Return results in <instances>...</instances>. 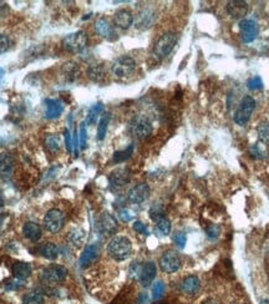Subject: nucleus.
Instances as JSON below:
<instances>
[{
    "label": "nucleus",
    "mask_w": 269,
    "mask_h": 304,
    "mask_svg": "<svg viewBox=\"0 0 269 304\" xmlns=\"http://www.w3.org/2000/svg\"><path fill=\"white\" fill-rule=\"evenodd\" d=\"M114 22L117 28L122 29V30H127L133 22L132 13L127 9H120L115 13Z\"/></svg>",
    "instance_id": "obj_18"
},
{
    "label": "nucleus",
    "mask_w": 269,
    "mask_h": 304,
    "mask_svg": "<svg viewBox=\"0 0 269 304\" xmlns=\"http://www.w3.org/2000/svg\"><path fill=\"white\" fill-rule=\"evenodd\" d=\"M4 206V197H3V193L0 192V207Z\"/></svg>",
    "instance_id": "obj_48"
},
{
    "label": "nucleus",
    "mask_w": 269,
    "mask_h": 304,
    "mask_svg": "<svg viewBox=\"0 0 269 304\" xmlns=\"http://www.w3.org/2000/svg\"><path fill=\"white\" fill-rule=\"evenodd\" d=\"M200 279L197 278L196 276H188L186 278L183 279L182 282V290L186 294H189V296H193L200 290Z\"/></svg>",
    "instance_id": "obj_24"
},
{
    "label": "nucleus",
    "mask_w": 269,
    "mask_h": 304,
    "mask_svg": "<svg viewBox=\"0 0 269 304\" xmlns=\"http://www.w3.org/2000/svg\"><path fill=\"white\" fill-rule=\"evenodd\" d=\"M156 277V264L153 262H147L142 264L141 273H140L139 281L144 287H148L152 283Z\"/></svg>",
    "instance_id": "obj_19"
},
{
    "label": "nucleus",
    "mask_w": 269,
    "mask_h": 304,
    "mask_svg": "<svg viewBox=\"0 0 269 304\" xmlns=\"http://www.w3.org/2000/svg\"><path fill=\"white\" fill-rule=\"evenodd\" d=\"M207 235L209 238H217L219 235V228L217 226H211L207 229Z\"/></svg>",
    "instance_id": "obj_46"
},
{
    "label": "nucleus",
    "mask_w": 269,
    "mask_h": 304,
    "mask_svg": "<svg viewBox=\"0 0 269 304\" xmlns=\"http://www.w3.org/2000/svg\"><path fill=\"white\" fill-rule=\"evenodd\" d=\"M65 142H66L67 151H69L70 154H72V140H71V135H70L69 130L65 131Z\"/></svg>",
    "instance_id": "obj_45"
},
{
    "label": "nucleus",
    "mask_w": 269,
    "mask_h": 304,
    "mask_svg": "<svg viewBox=\"0 0 269 304\" xmlns=\"http://www.w3.org/2000/svg\"><path fill=\"white\" fill-rule=\"evenodd\" d=\"M87 75L94 82H103L106 79V70L103 64H94L87 70Z\"/></svg>",
    "instance_id": "obj_26"
},
{
    "label": "nucleus",
    "mask_w": 269,
    "mask_h": 304,
    "mask_svg": "<svg viewBox=\"0 0 269 304\" xmlns=\"http://www.w3.org/2000/svg\"><path fill=\"white\" fill-rule=\"evenodd\" d=\"M227 13L233 19H242L247 15L248 4L243 0H232L227 3Z\"/></svg>",
    "instance_id": "obj_15"
},
{
    "label": "nucleus",
    "mask_w": 269,
    "mask_h": 304,
    "mask_svg": "<svg viewBox=\"0 0 269 304\" xmlns=\"http://www.w3.org/2000/svg\"><path fill=\"white\" fill-rule=\"evenodd\" d=\"M177 40L178 37L176 33H172V31L165 33L156 41L155 46H153V55L158 60H162L165 58H167L171 54V51L175 49L176 44H177Z\"/></svg>",
    "instance_id": "obj_2"
},
{
    "label": "nucleus",
    "mask_w": 269,
    "mask_h": 304,
    "mask_svg": "<svg viewBox=\"0 0 269 304\" xmlns=\"http://www.w3.org/2000/svg\"><path fill=\"white\" fill-rule=\"evenodd\" d=\"M67 276V269L62 265H50L42 271L41 278L45 283H60Z\"/></svg>",
    "instance_id": "obj_9"
},
{
    "label": "nucleus",
    "mask_w": 269,
    "mask_h": 304,
    "mask_svg": "<svg viewBox=\"0 0 269 304\" xmlns=\"http://www.w3.org/2000/svg\"><path fill=\"white\" fill-rule=\"evenodd\" d=\"M14 161L9 154H0V176L9 177L13 172Z\"/></svg>",
    "instance_id": "obj_25"
},
{
    "label": "nucleus",
    "mask_w": 269,
    "mask_h": 304,
    "mask_svg": "<svg viewBox=\"0 0 269 304\" xmlns=\"http://www.w3.org/2000/svg\"><path fill=\"white\" fill-rule=\"evenodd\" d=\"M99 229L103 235L110 236L114 235L115 232L117 231V222L114 218V216H111L110 213H103V216L99 220Z\"/></svg>",
    "instance_id": "obj_17"
},
{
    "label": "nucleus",
    "mask_w": 269,
    "mask_h": 304,
    "mask_svg": "<svg viewBox=\"0 0 269 304\" xmlns=\"http://www.w3.org/2000/svg\"><path fill=\"white\" fill-rule=\"evenodd\" d=\"M259 304H269V301L268 299H263V301H261V303Z\"/></svg>",
    "instance_id": "obj_49"
},
{
    "label": "nucleus",
    "mask_w": 269,
    "mask_h": 304,
    "mask_svg": "<svg viewBox=\"0 0 269 304\" xmlns=\"http://www.w3.org/2000/svg\"><path fill=\"white\" fill-rule=\"evenodd\" d=\"M156 21V11L151 8H145L139 13L136 18V28L140 30L150 29Z\"/></svg>",
    "instance_id": "obj_14"
},
{
    "label": "nucleus",
    "mask_w": 269,
    "mask_h": 304,
    "mask_svg": "<svg viewBox=\"0 0 269 304\" xmlns=\"http://www.w3.org/2000/svg\"><path fill=\"white\" fill-rule=\"evenodd\" d=\"M160 267L166 273H175L181 267V258L175 251H167L160 260Z\"/></svg>",
    "instance_id": "obj_8"
},
{
    "label": "nucleus",
    "mask_w": 269,
    "mask_h": 304,
    "mask_svg": "<svg viewBox=\"0 0 269 304\" xmlns=\"http://www.w3.org/2000/svg\"><path fill=\"white\" fill-rule=\"evenodd\" d=\"M171 228H172L171 222H169V220H167L166 217H161L156 221V229H157V232L160 235L162 236L169 235Z\"/></svg>",
    "instance_id": "obj_32"
},
{
    "label": "nucleus",
    "mask_w": 269,
    "mask_h": 304,
    "mask_svg": "<svg viewBox=\"0 0 269 304\" xmlns=\"http://www.w3.org/2000/svg\"><path fill=\"white\" fill-rule=\"evenodd\" d=\"M133 229L137 232V233H141V235L144 236H148L150 235V232H148L147 227H146V224L142 223L141 221H136L135 223H133Z\"/></svg>",
    "instance_id": "obj_41"
},
{
    "label": "nucleus",
    "mask_w": 269,
    "mask_h": 304,
    "mask_svg": "<svg viewBox=\"0 0 269 304\" xmlns=\"http://www.w3.org/2000/svg\"><path fill=\"white\" fill-rule=\"evenodd\" d=\"M131 175L130 171L127 168H117L114 172H111L110 177H108V181H110V186L115 190H119L125 187L126 184L130 182Z\"/></svg>",
    "instance_id": "obj_12"
},
{
    "label": "nucleus",
    "mask_w": 269,
    "mask_h": 304,
    "mask_svg": "<svg viewBox=\"0 0 269 304\" xmlns=\"http://www.w3.org/2000/svg\"><path fill=\"white\" fill-rule=\"evenodd\" d=\"M119 217L121 218V221H124V222H130L133 218V215L128 211V209H122V211H120Z\"/></svg>",
    "instance_id": "obj_44"
},
{
    "label": "nucleus",
    "mask_w": 269,
    "mask_h": 304,
    "mask_svg": "<svg viewBox=\"0 0 269 304\" xmlns=\"http://www.w3.org/2000/svg\"><path fill=\"white\" fill-rule=\"evenodd\" d=\"M45 145H46V147L49 150L54 152V151H58L60 148V140L55 135H49L46 137V140H45Z\"/></svg>",
    "instance_id": "obj_36"
},
{
    "label": "nucleus",
    "mask_w": 269,
    "mask_h": 304,
    "mask_svg": "<svg viewBox=\"0 0 269 304\" xmlns=\"http://www.w3.org/2000/svg\"><path fill=\"white\" fill-rule=\"evenodd\" d=\"M108 122H110V114L105 112V114L101 115V119L99 121V126H97V140L99 141H103L106 136V132H107Z\"/></svg>",
    "instance_id": "obj_28"
},
{
    "label": "nucleus",
    "mask_w": 269,
    "mask_h": 304,
    "mask_svg": "<svg viewBox=\"0 0 269 304\" xmlns=\"http://www.w3.org/2000/svg\"><path fill=\"white\" fill-rule=\"evenodd\" d=\"M39 252H40V254L44 257V258L50 260V261L56 260L59 256V248L51 242H46V243H44V244L40 245Z\"/></svg>",
    "instance_id": "obj_27"
},
{
    "label": "nucleus",
    "mask_w": 269,
    "mask_h": 304,
    "mask_svg": "<svg viewBox=\"0 0 269 304\" xmlns=\"http://www.w3.org/2000/svg\"><path fill=\"white\" fill-rule=\"evenodd\" d=\"M46 103V110H45V116L46 119H53L59 118L62 111H64V105L60 100H55V99H49V100L45 101Z\"/></svg>",
    "instance_id": "obj_20"
},
{
    "label": "nucleus",
    "mask_w": 269,
    "mask_h": 304,
    "mask_svg": "<svg viewBox=\"0 0 269 304\" xmlns=\"http://www.w3.org/2000/svg\"><path fill=\"white\" fill-rule=\"evenodd\" d=\"M45 228L51 233H58L65 224V215L60 209L53 208L44 217Z\"/></svg>",
    "instance_id": "obj_7"
},
{
    "label": "nucleus",
    "mask_w": 269,
    "mask_h": 304,
    "mask_svg": "<svg viewBox=\"0 0 269 304\" xmlns=\"http://www.w3.org/2000/svg\"><path fill=\"white\" fill-rule=\"evenodd\" d=\"M79 139H80V147L85 148L86 147V126L85 122L81 123L80 126V135H79Z\"/></svg>",
    "instance_id": "obj_42"
},
{
    "label": "nucleus",
    "mask_w": 269,
    "mask_h": 304,
    "mask_svg": "<svg viewBox=\"0 0 269 304\" xmlns=\"http://www.w3.org/2000/svg\"><path fill=\"white\" fill-rule=\"evenodd\" d=\"M132 151H133V146H128L127 148H125V150H122V151H116L114 154V162H116V163H120V162H124L126 161V160H128L131 157V155H132Z\"/></svg>",
    "instance_id": "obj_34"
},
{
    "label": "nucleus",
    "mask_w": 269,
    "mask_h": 304,
    "mask_svg": "<svg viewBox=\"0 0 269 304\" xmlns=\"http://www.w3.org/2000/svg\"><path fill=\"white\" fill-rule=\"evenodd\" d=\"M150 196V187L147 183H139L128 191L127 198L131 203L139 204L145 202Z\"/></svg>",
    "instance_id": "obj_11"
},
{
    "label": "nucleus",
    "mask_w": 269,
    "mask_h": 304,
    "mask_svg": "<svg viewBox=\"0 0 269 304\" xmlns=\"http://www.w3.org/2000/svg\"><path fill=\"white\" fill-rule=\"evenodd\" d=\"M255 109V100L252 96H244L241 101V105H239L238 110L234 114V122L237 125H246L248 121L250 120V116H252L253 111Z\"/></svg>",
    "instance_id": "obj_6"
},
{
    "label": "nucleus",
    "mask_w": 269,
    "mask_h": 304,
    "mask_svg": "<svg viewBox=\"0 0 269 304\" xmlns=\"http://www.w3.org/2000/svg\"><path fill=\"white\" fill-rule=\"evenodd\" d=\"M103 105L101 102L99 103H95L94 106L90 107L89 110V114H87V123L89 125H92V123H95V121L97 120V116L103 112Z\"/></svg>",
    "instance_id": "obj_33"
},
{
    "label": "nucleus",
    "mask_w": 269,
    "mask_h": 304,
    "mask_svg": "<svg viewBox=\"0 0 269 304\" xmlns=\"http://www.w3.org/2000/svg\"><path fill=\"white\" fill-rule=\"evenodd\" d=\"M173 241H175L176 245H177L178 248H185V245H186L187 242V236L183 233V232H177L173 237Z\"/></svg>",
    "instance_id": "obj_39"
},
{
    "label": "nucleus",
    "mask_w": 269,
    "mask_h": 304,
    "mask_svg": "<svg viewBox=\"0 0 269 304\" xmlns=\"http://www.w3.org/2000/svg\"><path fill=\"white\" fill-rule=\"evenodd\" d=\"M6 11H8V5L4 1H0V19L5 17Z\"/></svg>",
    "instance_id": "obj_47"
},
{
    "label": "nucleus",
    "mask_w": 269,
    "mask_h": 304,
    "mask_svg": "<svg viewBox=\"0 0 269 304\" xmlns=\"http://www.w3.org/2000/svg\"><path fill=\"white\" fill-rule=\"evenodd\" d=\"M61 75L66 82H74L80 75V69H79L76 62H65L62 69H61Z\"/></svg>",
    "instance_id": "obj_21"
},
{
    "label": "nucleus",
    "mask_w": 269,
    "mask_h": 304,
    "mask_svg": "<svg viewBox=\"0 0 269 304\" xmlns=\"http://www.w3.org/2000/svg\"><path fill=\"white\" fill-rule=\"evenodd\" d=\"M24 304H44V296L39 290H31L22 298Z\"/></svg>",
    "instance_id": "obj_30"
},
{
    "label": "nucleus",
    "mask_w": 269,
    "mask_h": 304,
    "mask_svg": "<svg viewBox=\"0 0 269 304\" xmlns=\"http://www.w3.org/2000/svg\"><path fill=\"white\" fill-rule=\"evenodd\" d=\"M141 267L142 265L140 263H132V265L130 268V274L132 278H139L140 273H141Z\"/></svg>",
    "instance_id": "obj_43"
},
{
    "label": "nucleus",
    "mask_w": 269,
    "mask_h": 304,
    "mask_svg": "<svg viewBox=\"0 0 269 304\" xmlns=\"http://www.w3.org/2000/svg\"><path fill=\"white\" fill-rule=\"evenodd\" d=\"M135 70H136V61L127 55L117 58L111 66L112 74L119 79L128 78L135 73Z\"/></svg>",
    "instance_id": "obj_4"
},
{
    "label": "nucleus",
    "mask_w": 269,
    "mask_h": 304,
    "mask_svg": "<svg viewBox=\"0 0 269 304\" xmlns=\"http://www.w3.org/2000/svg\"><path fill=\"white\" fill-rule=\"evenodd\" d=\"M128 130H130L131 135L136 137L137 140H145L147 139L152 132V123L144 115H136L130 121Z\"/></svg>",
    "instance_id": "obj_3"
},
{
    "label": "nucleus",
    "mask_w": 269,
    "mask_h": 304,
    "mask_svg": "<svg viewBox=\"0 0 269 304\" xmlns=\"http://www.w3.org/2000/svg\"><path fill=\"white\" fill-rule=\"evenodd\" d=\"M99 254H100V249H99V245L96 243L87 245L80 257V267L87 268L89 265L94 264L99 258Z\"/></svg>",
    "instance_id": "obj_16"
},
{
    "label": "nucleus",
    "mask_w": 269,
    "mask_h": 304,
    "mask_svg": "<svg viewBox=\"0 0 269 304\" xmlns=\"http://www.w3.org/2000/svg\"><path fill=\"white\" fill-rule=\"evenodd\" d=\"M22 233H24V236L28 240L36 242V241H39L40 237H41V228L35 222H26L24 224V227H22Z\"/></svg>",
    "instance_id": "obj_22"
},
{
    "label": "nucleus",
    "mask_w": 269,
    "mask_h": 304,
    "mask_svg": "<svg viewBox=\"0 0 269 304\" xmlns=\"http://www.w3.org/2000/svg\"><path fill=\"white\" fill-rule=\"evenodd\" d=\"M165 293V284L164 282L161 281H157L155 284L152 285V298L155 299H160Z\"/></svg>",
    "instance_id": "obj_38"
},
{
    "label": "nucleus",
    "mask_w": 269,
    "mask_h": 304,
    "mask_svg": "<svg viewBox=\"0 0 269 304\" xmlns=\"http://www.w3.org/2000/svg\"><path fill=\"white\" fill-rule=\"evenodd\" d=\"M1 222H3V216H0V224H1Z\"/></svg>",
    "instance_id": "obj_50"
},
{
    "label": "nucleus",
    "mask_w": 269,
    "mask_h": 304,
    "mask_svg": "<svg viewBox=\"0 0 269 304\" xmlns=\"http://www.w3.org/2000/svg\"><path fill=\"white\" fill-rule=\"evenodd\" d=\"M83 238H85V235L81 229H75L69 235V241L74 247H80L83 242Z\"/></svg>",
    "instance_id": "obj_35"
},
{
    "label": "nucleus",
    "mask_w": 269,
    "mask_h": 304,
    "mask_svg": "<svg viewBox=\"0 0 269 304\" xmlns=\"http://www.w3.org/2000/svg\"><path fill=\"white\" fill-rule=\"evenodd\" d=\"M31 272H33V269H31V265L29 263L15 262L13 264V274L19 281H24V279L29 278Z\"/></svg>",
    "instance_id": "obj_23"
},
{
    "label": "nucleus",
    "mask_w": 269,
    "mask_h": 304,
    "mask_svg": "<svg viewBox=\"0 0 269 304\" xmlns=\"http://www.w3.org/2000/svg\"><path fill=\"white\" fill-rule=\"evenodd\" d=\"M131 251H132L131 241L124 236H117V237L112 238L107 244V253L117 262L127 260Z\"/></svg>",
    "instance_id": "obj_1"
},
{
    "label": "nucleus",
    "mask_w": 269,
    "mask_h": 304,
    "mask_svg": "<svg viewBox=\"0 0 269 304\" xmlns=\"http://www.w3.org/2000/svg\"><path fill=\"white\" fill-rule=\"evenodd\" d=\"M266 146L267 145H264V143H262V142L254 143V145L249 148L250 156H252L253 159H258V160L266 159V157L268 156V150H267Z\"/></svg>",
    "instance_id": "obj_29"
},
{
    "label": "nucleus",
    "mask_w": 269,
    "mask_h": 304,
    "mask_svg": "<svg viewBox=\"0 0 269 304\" xmlns=\"http://www.w3.org/2000/svg\"><path fill=\"white\" fill-rule=\"evenodd\" d=\"M10 49V39L4 34H0V54H4Z\"/></svg>",
    "instance_id": "obj_40"
},
{
    "label": "nucleus",
    "mask_w": 269,
    "mask_h": 304,
    "mask_svg": "<svg viewBox=\"0 0 269 304\" xmlns=\"http://www.w3.org/2000/svg\"><path fill=\"white\" fill-rule=\"evenodd\" d=\"M257 132H258L259 142L269 145V121L259 123L258 127H257Z\"/></svg>",
    "instance_id": "obj_31"
},
{
    "label": "nucleus",
    "mask_w": 269,
    "mask_h": 304,
    "mask_svg": "<svg viewBox=\"0 0 269 304\" xmlns=\"http://www.w3.org/2000/svg\"><path fill=\"white\" fill-rule=\"evenodd\" d=\"M89 38L85 31H76V33L69 34L62 40V48L69 53H80L86 48Z\"/></svg>",
    "instance_id": "obj_5"
},
{
    "label": "nucleus",
    "mask_w": 269,
    "mask_h": 304,
    "mask_svg": "<svg viewBox=\"0 0 269 304\" xmlns=\"http://www.w3.org/2000/svg\"><path fill=\"white\" fill-rule=\"evenodd\" d=\"M247 87L250 91H255V90H262L263 89V81L259 76H254V78H250L247 81Z\"/></svg>",
    "instance_id": "obj_37"
},
{
    "label": "nucleus",
    "mask_w": 269,
    "mask_h": 304,
    "mask_svg": "<svg viewBox=\"0 0 269 304\" xmlns=\"http://www.w3.org/2000/svg\"><path fill=\"white\" fill-rule=\"evenodd\" d=\"M239 30H241V37L243 42L249 44L257 38L259 33L258 24L254 20L243 19L239 21Z\"/></svg>",
    "instance_id": "obj_10"
},
{
    "label": "nucleus",
    "mask_w": 269,
    "mask_h": 304,
    "mask_svg": "<svg viewBox=\"0 0 269 304\" xmlns=\"http://www.w3.org/2000/svg\"><path fill=\"white\" fill-rule=\"evenodd\" d=\"M95 31L97 33V35H100L103 39L111 40V41L117 39V34L115 31L114 26L105 18H100V19L96 20V22H95Z\"/></svg>",
    "instance_id": "obj_13"
}]
</instances>
